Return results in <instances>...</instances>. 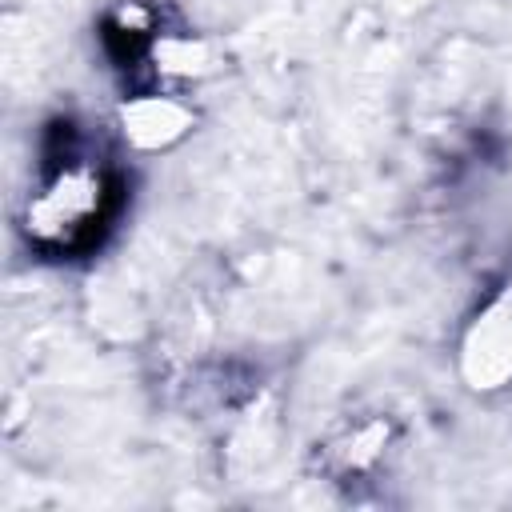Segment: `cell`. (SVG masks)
I'll return each instance as SVG.
<instances>
[{"label":"cell","mask_w":512,"mask_h":512,"mask_svg":"<svg viewBox=\"0 0 512 512\" xmlns=\"http://www.w3.org/2000/svg\"><path fill=\"white\" fill-rule=\"evenodd\" d=\"M124 120V136L136 144V148H168L172 140H180L188 128H192V108L180 100V92H140L124 104L120 112Z\"/></svg>","instance_id":"obj_4"},{"label":"cell","mask_w":512,"mask_h":512,"mask_svg":"<svg viewBox=\"0 0 512 512\" xmlns=\"http://www.w3.org/2000/svg\"><path fill=\"white\" fill-rule=\"evenodd\" d=\"M456 360L460 380L472 392H500L512 384V280L500 284L464 324Z\"/></svg>","instance_id":"obj_2"},{"label":"cell","mask_w":512,"mask_h":512,"mask_svg":"<svg viewBox=\"0 0 512 512\" xmlns=\"http://www.w3.org/2000/svg\"><path fill=\"white\" fill-rule=\"evenodd\" d=\"M112 176L100 160L84 152H68L44 184L28 196L24 232L44 252H80L96 240L100 224L112 208Z\"/></svg>","instance_id":"obj_1"},{"label":"cell","mask_w":512,"mask_h":512,"mask_svg":"<svg viewBox=\"0 0 512 512\" xmlns=\"http://www.w3.org/2000/svg\"><path fill=\"white\" fill-rule=\"evenodd\" d=\"M392 444L396 424L388 412H356L320 440L316 460L332 480H368L376 468L388 464Z\"/></svg>","instance_id":"obj_3"}]
</instances>
